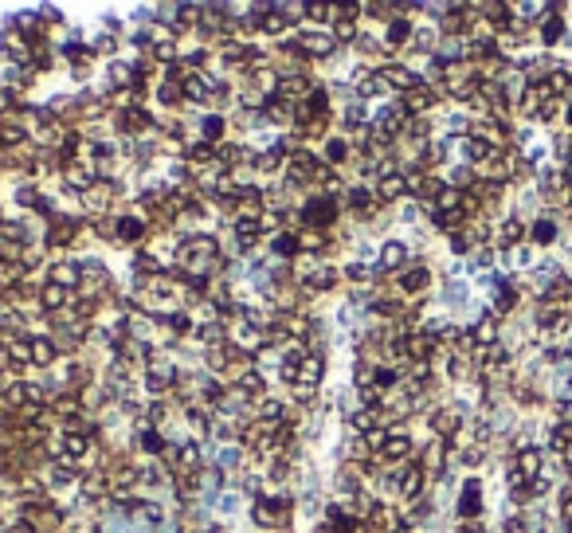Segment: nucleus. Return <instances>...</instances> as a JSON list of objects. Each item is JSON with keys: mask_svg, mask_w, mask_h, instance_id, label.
<instances>
[{"mask_svg": "<svg viewBox=\"0 0 572 533\" xmlns=\"http://www.w3.org/2000/svg\"><path fill=\"white\" fill-rule=\"evenodd\" d=\"M541 463H545V455H541L537 447H525V451H517V459H513V466L510 471L517 474V478H525V483H537L541 478Z\"/></svg>", "mask_w": 572, "mask_h": 533, "instance_id": "nucleus-1", "label": "nucleus"}, {"mask_svg": "<svg viewBox=\"0 0 572 533\" xmlns=\"http://www.w3.org/2000/svg\"><path fill=\"white\" fill-rule=\"evenodd\" d=\"M145 384H149L153 396H157V392H168V389H173V384H177V369H173V361H149Z\"/></svg>", "mask_w": 572, "mask_h": 533, "instance_id": "nucleus-2", "label": "nucleus"}, {"mask_svg": "<svg viewBox=\"0 0 572 533\" xmlns=\"http://www.w3.org/2000/svg\"><path fill=\"white\" fill-rule=\"evenodd\" d=\"M321 372H326L321 357H302V361L294 365V384H298V389H318Z\"/></svg>", "mask_w": 572, "mask_h": 533, "instance_id": "nucleus-3", "label": "nucleus"}, {"mask_svg": "<svg viewBox=\"0 0 572 533\" xmlns=\"http://www.w3.org/2000/svg\"><path fill=\"white\" fill-rule=\"evenodd\" d=\"M318 177H326L318 157H310V153H294L290 157V180H318Z\"/></svg>", "mask_w": 572, "mask_h": 533, "instance_id": "nucleus-4", "label": "nucleus"}, {"mask_svg": "<svg viewBox=\"0 0 572 533\" xmlns=\"http://www.w3.org/2000/svg\"><path fill=\"white\" fill-rule=\"evenodd\" d=\"M333 32H306L302 40H298V47H302V55H318V59H326L329 51H333Z\"/></svg>", "mask_w": 572, "mask_h": 533, "instance_id": "nucleus-5", "label": "nucleus"}, {"mask_svg": "<svg viewBox=\"0 0 572 533\" xmlns=\"http://www.w3.org/2000/svg\"><path fill=\"white\" fill-rule=\"evenodd\" d=\"M423 478H428V471H423V466H404L396 486H400V494L412 502V498H420V494H423Z\"/></svg>", "mask_w": 572, "mask_h": 533, "instance_id": "nucleus-6", "label": "nucleus"}, {"mask_svg": "<svg viewBox=\"0 0 572 533\" xmlns=\"http://www.w3.org/2000/svg\"><path fill=\"white\" fill-rule=\"evenodd\" d=\"M431 102H435V94L428 91V86H412V91H404V102H400V110L412 118V114H423L431 110Z\"/></svg>", "mask_w": 572, "mask_h": 533, "instance_id": "nucleus-7", "label": "nucleus"}, {"mask_svg": "<svg viewBox=\"0 0 572 533\" xmlns=\"http://www.w3.org/2000/svg\"><path fill=\"white\" fill-rule=\"evenodd\" d=\"M181 91H185V98H193V102H204V98H212V91H216V83H208V79H204L200 71H188V75H185V83H181Z\"/></svg>", "mask_w": 572, "mask_h": 533, "instance_id": "nucleus-8", "label": "nucleus"}, {"mask_svg": "<svg viewBox=\"0 0 572 533\" xmlns=\"http://www.w3.org/2000/svg\"><path fill=\"white\" fill-rule=\"evenodd\" d=\"M377 75L384 79V86H396V91H412L416 86V75L408 67H400V63H388V67H380Z\"/></svg>", "mask_w": 572, "mask_h": 533, "instance_id": "nucleus-9", "label": "nucleus"}, {"mask_svg": "<svg viewBox=\"0 0 572 533\" xmlns=\"http://www.w3.org/2000/svg\"><path fill=\"white\" fill-rule=\"evenodd\" d=\"M408 455H412V440H408V435H388L384 447H380V459H388V463H400V466H404Z\"/></svg>", "mask_w": 572, "mask_h": 533, "instance_id": "nucleus-10", "label": "nucleus"}, {"mask_svg": "<svg viewBox=\"0 0 572 533\" xmlns=\"http://www.w3.org/2000/svg\"><path fill=\"white\" fill-rule=\"evenodd\" d=\"M51 282L63 290L79 287L83 282V267H75V263H51Z\"/></svg>", "mask_w": 572, "mask_h": 533, "instance_id": "nucleus-11", "label": "nucleus"}, {"mask_svg": "<svg viewBox=\"0 0 572 533\" xmlns=\"http://www.w3.org/2000/svg\"><path fill=\"white\" fill-rule=\"evenodd\" d=\"M278 94H282V98H310L314 83L306 75H286V79H278Z\"/></svg>", "mask_w": 572, "mask_h": 533, "instance_id": "nucleus-12", "label": "nucleus"}, {"mask_svg": "<svg viewBox=\"0 0 572 533\" xmlns=\"http://www.w3.org/2000/svg\"><path fill=\"white\" fill-rule=\"evenodd\" d=\"M404 193H408L404 173H384V177H377V196L380 200H400Z\"/></svg>", "mask_w": 572, "mask_h": 533, "instance_id": "nucleus-13", "label": "nucleus"}, {"mask_svg": "<svg viewBox=\"0 0 572 533\" xmlns=\"http://www.w3.org/2000/svg\"><path fill=\"white\" fill-rule=\"evenodd\" d=\"M263 231H267V228H263V216H239V220H236V239L244 247H251Z\"/></svg>", "mask_w": 572, "mask_h": 533, "instance_id": "nucleus-14", "label": "nucleus"}, {"mask_svg": "<svg viewBox=\"0 0 572 533\" xmlns=\"http://www.w3.org/2000/svg\"><path fill=\"white\" fill-rule=\"evenodd\" d=\"M67 185L71 188H83V193H91L94 188V165H86V161H71L67 165Z\"/></svg>", "mask_w": 572, "mask_h": 533, "instance_id": "nucleus-15", "label": "nucleus"}, {"mask_svg": "<svg viewBox=\"0 0 572 533\" xmlns=\"http://www.w3.org/2000/svg\"><path fill=\"white\" fill-rule=\"evenodd\" d=\"M404 259H408V247L400 239H388L384 251H380V271H396V267H404Z\"/></svg>", "mask_w": 572, "mask_h": 533, "instance_id": "nucleus-16", "label": "nucleus"}, {"mask_svg": "<svg viewBox=\"0 0 572 533\" xmlns=\"http://www.w3.org/2000/svg\"><path fill=\"white\" fill-rule=\"evenodd\" d=\"M239 392H244L247 400H263V392H267V381H263L255 369H244V372H239Z\"/></svg>", "mask_w": 572, "mask_h": 533, "instance_id": "nucleus-17", "label": "nucleus"}, {"mask_svg": "<svg viewBox=\"0 0 572 533\" xmlns=\"http://www.w3.org/2000/svg\"><path fill=\"white\" fill-rule=\"evenodd\" d=\"M55 338H32V365H55Z\"/></svg>", "mask_w": 572, "mask_h": 533, "instance_id": "nucleus-18", "label": "nucleus"}, {"mask_svg": "<svg viewBox=\"0 0 572 533\" xmlns=\"http://www.w3.org/2000/svg\"><path fill=\"white\" fill-rule=\"evenodd\" d=\"M522 236H525L522 224H517V220H505L502 228L494 231V243H498V247H517V243H522Z\"/></svg>", "mask_w": 572, "mask_h": 533, "instance_id": "nucleus-19", "label": "nucleus"}, {"mask_svg": "<svg viewBox=\"0 0 572 533\" xmlns=\"http://www.w3.org/2000/svg\"><path fill=\"white\" fill-rule=\"evenodd\" d=\"M428 282H431L428 267H412L408 275H400V290H404V294H416V290H423Z\"/></svg>", "mask_w": 572, "mask_h": 533, "instance_id": "nucleus-20", "label": "nucleus"}, {"mask_svg": "<svg viewBox=\"0 0 572 533\" xmlns=\"http://www.w3.org/2000/svg\"><path fill=\"white\" fill-rule=\"evenodd\" d=\"M471 333H474V341H479L482 349H486V345H494V341H498V322H494V314L479 318V326H474Z\"/></svg>", "mask_w": 572, "mask_h": 533, "instance_id": "nucleus-21", "label": "nucleus"}, {"mask_svg": "<svg viewBox=\"0 0 572 533\" xmlns=\"http://www.w3.org/2000/svg\"><path fill=\"white\" fill-rule=\"evenodd\" d=\"M110 196H114V188H110V185H94L91 193H83V200H86V208H91L94 216H98V212L110 204Z\"/></svg>", "mask_w": 572, "mask_h": 533, "instance_id": "nucleus-22", "label": "nucleus"}, {"mask_svg": "<svg viewBox=\"0 0 572 533\" xmlns=\"http://www.w3.org/2000/svg\"><path fill=\"white\" fill-rule=\"evenodd\" d=\"M40 298H43V306H47V310H67V298H71V290H63V287H55V282H47Z\"/></svg>", "mask_w": 572, "mask_h": 533, "instance_id": "nucleus-23", "label": "nucleus"}, {"mask_svg": "<svg viewBox=\"0 0 572 533\" xmlns=\"http://www.w3.org/2000/svg\"><path fill=\"white\" fill-rule=\"evenodd\" d=\"M4 353H8L12 365H32V338H16Z\"/></svg>", "mask_w": 572, "mask_h": 533, "instance_id": "nucleus-24", "label": "nucleus"}, {"mask_svg": "<svg viewBox=\"0 0 572 533\" xmlns=\"http://www.w3.org/2000/svg\"><path fill=\"white\" fill-rule=\"evenodd\" d=\"M259 415H263V423H270V428H275V423L286 415V404H282V400L263 396V400H259Z\"/></svg>", "mask_w": 572, "mask_h": 533, "instance_id": "nucleus-25", "label": "nucleus"}, {"mask_svg": "<svg viewBox=\"0 0 572 533\" xmlns=\"http://www.w3.org/2000/svg\"><path fill=\"white\" fill-rule=\"evenodd\" d=\"M431 423H435V432H439V435H454V432H459V412L443 408V412L431 415Z\"/></svg>", "mask_w": 572, "mask_h": 533, "instance_id": "nucleus-26", "label": "nucleus"}, {"mask_svg": "<svg viewBox=\"0 0 572 533\" xmlns=\"http://www.w3.org/2000/svg\"><path fill=\"white\" fill-rule=\"evenodd\" d=\"M545 91L553 94V98H556V94H568V91H572V71L556 67L553 75H549V86H545Z\"/></svg>", "mask_w": 572, "mask_h": 533, "instance_id": "nucleus-27", "label": "nucleus"}, {"mask_svg": "<svg viewBox=\"0 0 572 533\" xmlns=\"http://www.w3.org/2000/svg\"><path fill=\"white\" fill-rule=\"evenodd\" d=\"M549 443H553V447L564 455V451L572 447V423H556V428H553V435H549Z\"/></svg>", "mask_w": 572, "mask_h": 533, "instance_id": "nucleus-28", "label": "nucleus"}, {"mask_svg": "<svg viewBox=\"0 0 572 533\" xmlns=\"http://www.w3.org/2000/svg\"><path fill=\"white\" fill-rule=\"evenodd\" d=\"M142 220H134V216H126V220H118V236L126 239V243H134V239H142Z\"/></svg>", "mask_w": 572, "mask_h": 533, "instance_id": "nucleus-29", "label": "nucleus"}, {"mask_svg": "<svg viewBox=\"0 0 572 533\" xmlns=\"http://www.w3.org/2000/svg\"><path fill=\"white\" fill-rule=\"evenodd\" d=\"M196 333H200V341H204V345H219V341H224V326H219V322H204L200 326V330H196Z\"/></svg>", "mask_w": 572, "mask_h": 533, "instance_id": "nucleus-30", "label": "nucleus"}, {"mask_svg": "<svg viewBox=\"0 0 572 533\" xmlns=\"http://www.w3.org/2000/svg\"><path fill=\"white\" fill-rule=\"evenodd\" d=\"M326 157H329V161H345V157H349V142H345V137H333V142L326 145Z\"/></svg>", "mask_w": 572, "mask_h": 533, "instance_id": "nucleus-31", "label": "nucleus"}, {"mask_svg": "<svg viewBox=\"0 0 572 533\" xmlns=\"http://www.w3.org/2000/svg\"><path fill=\"white\" fill-rule=\"evenodd\" d=\"M439 466H443V443H431L423 455V471H439Z\"/></svg>", "mask_w": 572, "mask_h": 533, "instance_id": "nucleus-32", "label": "nucleus"}, {"mask_svg": "<svg viewBox=\"0 0 572 533\" xmlns=\"http://www.w3.org/2000/svg\"><path fill=\"white\" fill-rule=\"evenodd\" d=\"M408 35H412V24H408V20H392V28H388V40H392V43H404Z\"/></svg>", "mask_w": 572, "mask_h": 533, "instance_id": "nucleus-33", "label": "nucleus"}, {"mask_svg": "<svg viewBox=\"0 0 572 533\" xmlns=\"http://www.w3.org/2000/svg\"><path fill=\"white\" fill-rule=\"evenodd\" d=\"M83 486H86V491H83L86 498H102V494H106V478H102V474H91Z\"/></svg>", "mask_w": 572, "mask_h": 533, "instance_id": "nucleus-34", "label": "nucleus"}, {"mask_svg": "<svg viewBox=\"0 0 572 533\" xmlns=\"http://www.w3.org/2000/svg\"><path fill=\"white\" fill-rule=\"evenodd\" d=\"M0 142H4V145H24L28 134L20 126H4V130H0Z\"/></svg>", "mask_w": 572, "mask_h": 533, "instance_id": "nucleus-35", "label": "nucleus"}, {"mask_svg": "<svg viewBox=\"0 0 572 533\" xmlns=\"http://www.w3.org/2000/svg\"><path fill=\"white\" fill-rule=\"evenodd\" d=\"M333 40H357V24H353V20H337V24H333Z\"/></svg>", "mask_w": 572, "mask_h": 533, "instance_id": "nucleus-36", "label": "nucleus"}, {"mask_svg": "<svg viewBox=\"0 0 572 533\" xmlns=\"http://www.w3.org/2000/svg\"><path fill=\"white\" fill-rule=\"evenodd\" d=\"M553 236H556V228H553L549 220L533 224V239H537V243H553Z\"/></svg>", "mask_w": 572, "mask_h": 533, "instance_id": "nucleus-37", "label": "nucleus"}, {"mask_svg": "<svg viewBox=\"0 0 572 533\" xmlns=\"http://www.w3.org/2000/svg\"><path fill=\"white\" fill-rule=\"evenodd\" d=\"M188 157H193V161H212V157H216V149H212L208 142H196L193 149H188Z\"/></svg>", "mask_w": 572, "mask_h": 533, "instance_id": "nucleus-38", "label": "nucleus"}, {"mask_svg": "<svg viewBox=\"0 0 572 533\" xmlns=\"http://www.w3.org/2000/svg\"><path fill=\"white\" fill-rule=\"evenodd\" d=\"M275 251H278V255H294V251H298L294 236H286V231H282V236H275Z\"/></svg>", "mask_w": 572, "mask_h": 533, "instance_id": "nucleus-39", "label": "nucleus"}, {"mask_svg": "<svg viewBox=\"0 0 572 533\" xmlns=\"http://www.w3.org/2000/svg\"><path fill=\"white\" fill-rule=\"evenodd\" d=\"M153 55H157L161 63H173V59H177V47H173V43H168V40H161L157 47H153Z\"/></svg>", "mask_w": 572, "mask_h": 533, "instance_id": "nucleus-40", "label": "nucleus"}, {"mask_svg": "<svg viewBox=\"0 0 572 533\" xmlns=\"http://www.w3.org/2000/svg\"><path fill=\"white\" fill-rule=\"evenodd\" d=\"M369 267H365V263H349V267H345V279H353V282H365V279H369Z\"/></svg>", "mask_w": 572, "mask_h": 533, "instance_id": "nucleus-41", "label": "nucleus"}, {"mask_svg": "<svg viewBox=\"0 0 572 533\" xmlns=\"http://www.w3.org/2000/svg\"><path fill=\"white\" fill-rule=\"evenodd\" d=\"M298 247H310V251H318V247H326V236H321V231H306V236L298 239Z\"/></svg>", "mask_w": 572, "mask_h": 533, "instance_id": "nucleus-42", "label": "nucleus"}, {"mask_svg": "<svg viewBox=\"0 0 572 533\" xmlns=\"http://www.w3.org/2000/svg\"><path fill=\"white\" fill-rule=\"evenodd\" d=\"M474 491H479V486H467V494H463V514H474V510H479V494H474Z\"/></svg>", "mask_w": 572, "mask_h": 533, "instance_id": "nucleus-43", "label": "nucleus"}, {"mask_svg": "<svg viewBox=\"0 0 572 533\" xmlns=\"http://www.w3.org/2000/svg\"><path fill=\"white\" fill-rule=\"evenodd\" d=\"M349 200H353V208H369V204H372V193H369V188H353V196H349Z\"/></svg>", "mask_w": 572, "mask_h": 533, "instance_id": "nucleus-44", "label": "nucleus"}, {"mask_svg": "<svg viewBox=\"0 0 572 533\" xmlns=\"http://www.w3.org/2000/svg\"><path fill=\"white\" fill-rule=\"evenodd\" d=\"M8 533H35V522L32 517H16V522H8Z\"/></svg>", "mask_w": 572, "mask_h": 533, "instance_id": "nucleus-45", "label": "nucleus"}, {"mask_svg": "<svg viewBox=\"0 0 572 533\" xmlns=\"http://www.w3.org/2000/svg\"><path fill=\"white\" fill-rule=\"evenodd\" d=\"M168 326H173V330H181V333H188V330H193V322H188V314H173V318H168Z\"/></svg>", "mask_w": 572, "mask_h": 533, "instance_id": "nucleus-46", "label": "nucleus"}, {"mask_svg": "<svg viewBox=\"0 0 572 533\" xmlns=\"http://www.w3.org/2000/svg\"><path fill=\"white\" fill-rule=\"evenodd\" d=\"M204 134L219 137V134H224V118H208V122H204Z\"/></svg>", "mask_w": 572, "mask_h": 533, "instance_id": "nucleus-47", "label": "nucleus"}, {"mask_svg": "<svg viewBox=\"0 0 572 533\" xmlns=\"http://www.w3.org/2000/svg\"><path fill=\"white\" fill-rule=\"evenodd\" d=\"M236 463H239V451H236V447L219 451V466H236Z\"/></svg>", "mask_w": 572, "mask_h": 533, "instance_id": "nucleus-48", "label": "nucleus"}, {"mask_svg": "<svg viewBox=\"0 0 572 533\" xmlns=\"http://www.w3.org/2000/svg\"><path fill=\"white\" fill-rule=\"evenodd\" d=\"M431 43H435V35H431V32H416V47H431Z\"/></svg>", "mask_w": 572, "mask_h": 533, "instance_id": "nucleus-49", "label": "nucleus"}, {"mask_svg": "<svg viewBox=\"0 0 572 533\" xmlns=\"http://www.w3.org/2000/svg\"><path fill=\"white\" fill-rule=\"evenodd\" d=\"M16 196H20V204H32V200H35V188L20 185V193H16Z\"/></svg>", "mask_w": 572, "mask_h": 533, "instance_id": "nucleus-50", "label": "nucleus"}, {"mask_svg": "<svg viewBox=\"0 0 572 533\" xmlns=\"http://www.w3.org/2000/svg\"><path fill=\"white\" fill-rule=\"evenodd\" d=\"M98 51H114V35H98Z\"/></svg>", "mask_w": 572, "mask_h": 533, "instance_id": "nucleus-51", "label": "nucleus"}, {"mask_svg": "<svg viewBox=\"0 0 572 533\" xmlns=\"http://www.w3.org/2000/svg\"><path fill=\"white\" fill-rule=\"evenodd\" d=\"M145 447H149V451H157V447H161V440H157V432H145Z\"/></svg>", "mask_w": 572, "mask_h": 533, "instance_id": "nucleus-52", "label": "nucleus"}, {"mask_svg": "<svg viewBox=\"0 0 572 533\" xmlns=\"http://www.w3.org/2000/svg\"><path fill=\"white\" fill-rule=\"evenodd\" d=\"M556 35H561V24H556V20H553V24L545 28V40H556Z\"/></svg>", "mask_w": 572, "mask_h": 533, "instance_id": "nucleus-53", "label": "nucleus"}, {"mask_svg": "<svg viewBox=\"0 0 572 533\" xmlns=\"http://www.w3.org/2000/svg\"><path fill=\"white\" fill-rule=\"evenodd\" d=\"M0 389H8V372L0 369Z\"/></svg>", "mask_w": 572, "mask_h": 533, "instance_id": "nucleus-54", "label": "nucleus"}, {"mask_svg": "<svg viewBox=\"0 0 572 533\" xmlns=\"http://www.w3.org/2000/svg\"><path fill=\"white\" fill-rule=\"evenodd\" d=\"M564 118H568V126H572V106H568V114H564Z\"/></svg>", "mask_w": 572, "mask_h": 533, "instance_id": "nucleus-55", "label": "nucleus"}]
</instances>
